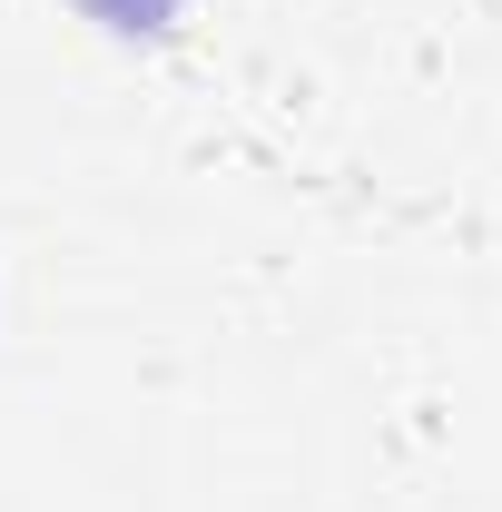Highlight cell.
I'll use <instances>...</instances> for the list:
<instances>
[{
  "label": "cell",
  "instance_id": "1",
  "mask_svg": "<svg viewBox=\"0 0 502 512\" xmlns=\"http://www.w3.org/2000/svg\"><path fill=\"white\" fill-rule=\"evenodd\" d=\"M89 20H109V30H168L178 20V0H79Z\"/></svg>",
  "mask_w": 502,
  "mask_h": 512
}]
</instances>
